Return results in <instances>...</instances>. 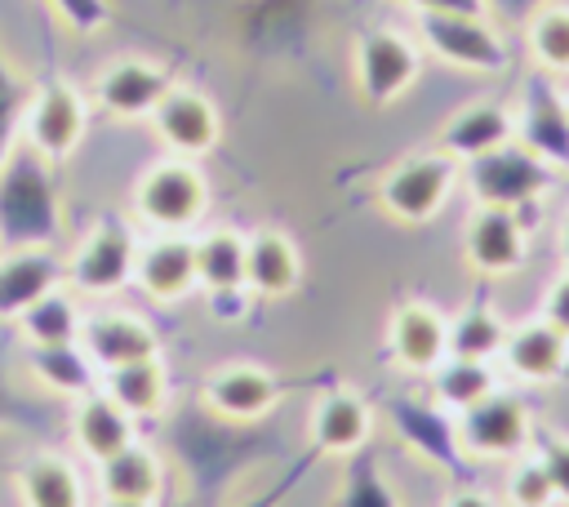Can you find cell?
Here are the masks:
<instances>
[{
  "label": "cell",
  "instance_id": "32",
  "mask_svg": "<svg viewBox=\"0 0 569 507\" xmlns=\"http://www.w3.org/2000/svg\"><path fill=\"white\" fill-rule=\"evenodd\" d=\"M13 325H18V334L27 342H76L80 338V325H84V307H80L76 294H67L58 285L44 298H36Z\"/></svg>",
  "mask_w": 569,
  "mask_h": 507
},
{
  "label": "cell",
  "instance_id": "10",
  "mask_svg": "<svg viewBox=\"0 0 569 507\" xmlns=\"http://www.w3.org/2000/svg\"><path fill=\"white\" fill-rule=\"evenodd\" d=\"M391 431L422 458V463H436L440 471L449 476H462L467 471V454L458 445V418H449L445 405L436 400H418V396H387L382 405Z\"/></svg>",
  "mask_w": 569,
  "mask_h": 507
},
{
  "label": "cell",
  "instance_id": "37",
  "mask_svg": "<svg viewBox=\"0 0 569 507\" xmlns=\"http://www.w3.org/2000/svg\"><path fill=\"white\" fill-rule=\"evenodd\" d=\"M507 503H511V507H551V503H556L551 476H547V467H542L538 454L520 458V463L507 471Z\"/></svg>",
  "mask_w": 569,
  "mask_h": 507
},
{
  "label": "cell",
  "instance_id": "1",
  "mask_svg": "<svg viewBox=\"0 0 569 507\" xmlns=\"http://www.w3.org/2000/svg\"><path fill=\"white\" fill-rule=\"evenodd\" d=\"M169 445H173V458L187 476V489H191L187 498L191 503H204V498L222 494L249 467H258L267 458H280L289 449L284 436L267 418L262 422H227V418L209 414L204 405L178 414V422L169 427Z\"/></svg>",
  "mask_w": 569,
  "mask_h": 507
},
{
  "label": "cell",
  "instance_id": "11",
  "mask_svg": "<svg viewBox=\"0 0 569 507\" xmlns=\"http://www.w3.org/2000/svg\"><path fill=\"white\" fill-rule=\"evenodd\" d=\"M529 254V222L516 209L476 205L462 227V258L476 276H511L525 267Z\"/></svg>",
  "mask_w": 569,
  "mask_h": 507
},
{
  "label": "cell",
  "instance_id": "20",
  "mask_svg": "<svg viewBox=\"0 0 569 507\" xmlns=\"http://www.w3.org/2000/svg\"><path fill=\"white\" fill-rule=\"evenodd\" d=\"M516 142H525L556 173L569 169V107L547 80H529L516 107Z\"/></svg>",
  "mask_w": 569,
  "mask_h": 507
},
{
  "label": "cell",
  "instance_id": "31",
  "mask_svg": "<svg viewBox=\"0 0 569 507\" xmlns=\"http://www.w3.org/2000/svg\"><path fill=\"white\" fill-rule=\"evenodd\" d=\"M427 378H431V400L445 405L449 414H462V409H471V405H480L485 396L498 391V378H493L489 360L445 356Z\"/></svg>",
  "mask_w": 569,
  "mask_h": 507
},
{
  "label": "cell",
  "instance_id": "38",
  "mask_svg": "<svg viewBox=\"0 0 569 507\" xmlns=\"http://www.w3.org/2000/svg\"><path fill=\"white\" fill-rule=\"evenodd\" d=\"M53 396H36V387H18L9 374V360L0 356V427H31L36 418H44Z\"/></svg>",
  "mask_w": 569,
  "mask_h": 507
},
{
  "label": "cell",
  "instance_id": "18",
  "mask_svg": "<svg viewBox=\"0 0 569 507\" xmlns=\"http://www.w3.org/2000/svg\"><path fill=\"white\" fill-rule=\"evenodd\" d=\"M80 347L93 356V365H98L102 374H107V369H120V365H133V360H151V356H160V338H156V329H151L138 311H120V307L84 311Z\"/></svg>",
  "mask_w": 569,
  "mask_h": 507
},
{
  "label": "cell",
  "instance_id": "13",
  "mask_svg": "<svg viewBox=\"0 0 569 507\" xmlns=\"http://www.w3.org/2000/svg\"><path fill=\"white\" fill-rule=\"evenodd\" d=\"M151 129H156V138L169 147V156L196 160V156H204V151L218 147V138H222V116H218V107H213L209 93H200V89L173 80L169 93H164V98L156 102V111H151Z\"/></svg>",
  "mask_w": 569,
  "mask_h": 507
},
{
  "label": "cell",
  "instance_id": "29",
  "mask_svg": "<svg viewBox=\"0 0 569 507\" xmlns=\"http://www.w3.org/2000/svg\"><path fill=\"white\" fill-rule=\"evenodd\" d=\"M102 391L120 409H129L138 418V427L142 422H156L169 409V374H164L160 356L133 360V365H120V369H107L102 374Z\"/></svg>",
  "mask_w": 569,
  "mask_h": 507
},
{
  "label": "cell",
  "instance_id": "33",
  "mask_svg": "<svg viewBox=\"0 0 569 507\" xmlns=\"http://www.w3.org/2000/svg\"><path fill=\"white\" fill-rule=\"evenodd\" d=\"M507 320L489 302H467L458 316H449V356L462 360H493L507 342Z\"/></svg>",
  "mask_w": 569,
  "mask_h": 507
},
{
  "label": "cell",
  "instance_id": "7",
  "mask_svg": "<svg viewBox=\"0 0 569 507\" xmlns=\"http://www.w3.org/2000/svg\"><path fill=\"white\" fill-rule=\"evenodd\" d=\"M138 231L124 218H98L76 254L67 258V285L80 298H116L120 289L133 285V267H138Z\"/></svg>",
  "mask_w": 569,
  "mask_h": 507
},
{
  "label": "cell",
  "instance_id": "42",
  "mask_svg": "<svg viewBox=\"0 0 569 507\" xmlns=\"http://www.w3.org/2000/svg\"><path fill=\"white\" fill-rule=\"evenodd\" d=\"M396 4H405L413 18L418 13H489L493 9V0H396Z\"/></svg>",
  "mask_w": 569,
  "mask_h": 507
},
{
  "label": "cell",
  "instance_id": "27",
  "mask_svg": "<svg viewBox=\"0 0 569 507\" xmlns=\"http://www.w3.org/2000/svg\"><path fill=\"white\" fill-rule=\"evenodd\" d=\"M502 360L520 382H551L569 369V338L551 320H529L507 334Z\"/></svg>",
  "mask_w": 569,
  "mask_h": 507
},
{
  "label": "cell",
  "instance_id": "36",
  "mask_svg": "<svg viewBox=\"0 0 569 507\" xmlns=\"http://www.w3.org/2000/svg\"><path fill=\"white\" fill-rule=\"evenodd\" d=\"M36 98V80L22 76L9 53L0 49V160L13 151V142L22 138V120H27V107Z\"/></svg>",
  "mask_w": 569,
  "mask_h": 507
},
{
  "label": "cell",
  "instance_id": "23",
  "mask_svg": "<svg viewBox=\"0 0 569 507\" xmlns=\"http://www.w3.org/2000/svg\"><path fill=\"white\" fill-rule=\"evenodd\" d=\"M58 285H67V262L58 249H0V325L18 320Z\"/></svg>",
  "mask_w": 569,
  "mask_h": 507
},
{
  "label": "cell",
  "instance_id": "22",
  "mask_svg": "<svg viewBox=\"0 0 569 507\" xmlns=\"http://www.w3.org/2000/svg\"><path fill=\"white\" fill-rule=\"evenodd\" d=\"M27 374L44 396L67 400V405L102 387V369L80 347V338L76 342H27Z\"/></svg>",
  "mask_w": 569,
  "mask_h": 507
},
{
  "label": "cell",
  "instance_id": "4",
  "mask_svg": "<svg viewBox=\"0 0 569 507\" xmlns=\"http://www.w3.org/2000/svg\"><path fill=\"white\" fill-rule=\"evenodd\" d=\"M462 182L471 191L476 205H498V209H516L529 222V209H538V200L551 191L556 169L547 160H538L525 142H502L498 151H485L476 160L462 165Z\"/></svg>",
  "mask_w": 569,
  "mask_h": 507
},
{
  "label": "cell",
  "instance_id": "25",
  "mask_svg": "<svg viewBox=\"0 0 569 507\" xmlns=\"http://www.w3.org/2000/svg\"><path fill=\"white\" fill-rule=\"evenodd\" d=\"M302 280V254L293 245L289 231L280 227H258L249 236V254H244V285L253 298H284L293 294Z\"/></svg>",
  "mask_w": 569,
  "mask_h": 507
},
{
  "label": "cell",
  "instance_id": "21",
  "mask_svg": "<svg viewBox=\"0 0 569 507\" xmlns=\"http://www.w3.org/2000/svg\"><path fill=\"white\" fill-rule=\"evenodd\" d=\"M516 138V107L498 102V98H476V102H462L436 133V147L445 156H453L458 165L485 156V151H498L502 142Z\"/></svg>",
  "mask_w": 569,
  "mask_h": 507
},
{
  "label": "cell",
  "instance_id": "34",
  "mask_svg": "<svg viewBox=\"0 0 569 507\" xmlns=\"http://www.w3.org/2000/svg\"><path fill=\"white\" fill-rule=\"evenodd\" d=\"M333 507H400L396 485L387 480L382 463L369 449L347 454L342 480H338V494H333Z\"/></svg>",
  "mask_w": 569,
  "mask_h": 507
},
{
  "label": "cell",
  "instance_id": "15",
  "mask_svg": "<svg viewBox=\"0 0 569 507\" xmlns=\"http://www.w3.org/2000/svg\"><path fill=\"white\" fill-rule=\"evenodd\" d=\"M373 436V409L351 387H329L316 396L307 414V454L311 458H347L365 449Z\"/></svg>",
  "mask_w": 569,
  "mask_h": 507
},
{
  "label": "cell",
  "instance_id": "14",
  "mask_svg": "<svg viewBox=\"0 0 569 507\" xmlns=\"http://www.w3.org/2000/svg\"><path fill=\"white\" fill-rule=\"evenodd\" d=\"M280 396H284L280 378L262 365H249V360L222 365L200 382V405L227 422H262L276 414Z\"/></svg>",
  "mask_w": 569,
  "mask_h": 507
},
{
  "label": "cell",
  "instance_id": "2",
  "mask_svg": "<svg viewBox=\"0 0 569 507\" xmlns=\"http://www.w3.org/2000/svg\"><path fill=\"white\" fill-rule=\"evenodd\" d=\"M53 169L22 138L0 160V249H58L62 187Z\"/></svg>",
  "mask_w": 569,
  "mask_h": 507
},
{
  "label": "cell",
  "instance_id": "43",
  "mask_svg": "<svg viewBox=\"0 0 569 507\" xmlns=\"http://www.w3.org/2000/svg\"><path fill=\"white\" fill-rule=\"evenodd\" d=\"M445 507H498L485 489H476V485H458L449 498H445Z\"/></svg>",
  "mask_w": 569,
  "mask_h": 507
},
{
  "label": "cell",
  "instance_id": "26",
  "mask_svg": "<svg viewBox=\"0 0 569 507\" xmlns=\"http://www.w3.org/2000/svg\"><path fill=\"white\" fill-rule=\"evenodd\" d=\"M98 489H102V498H116V503H160L164 458L156 454L151 440L138 436L98 463Z\"/></svg>",
  "mask_w": 569,
  "mask_h": 507
},
{
  "label": "cell",
  "instance_id": "19",
  "mask_svg": "<svg viewBox=\"0 0 569 507\" xmlns=\"http://www.w3.org/2000/svg\"><path fill=\"white\" fill-rule=\"evenodd\" d=\"M387 351L405 374H431L449 356V316L431 302H400L387 320Z\"/></svg>",
  "mask_w": 569,
  "mask_h": 507
},
{
  "label": "cell",
  "instance_id": "17",
  "mask_svg": "<svg viewBox=\"0 0 569 507\" xmlns=\"http://www.w3.org/2000/svg\"><path fill=\"white\" fill-rule=\"evenodd\" d=\"M133 285L151 302H182L200 289L196 280V240L187 231H156L151 240L138 245V267Z\"/></svg>",
  "mask_w": 569,
  "mask_h": 507
},
{
  "label": "cell",
  "instance_id": "41",
  "mask_svg": "<svg viewBox=\"0 0 569 507\" xmlns=\"http://www.w3.org/2000/svg\"><path fill=\"white\" fill-rule=\"evenodd\" d=\"M542 320H551V325L569 338V267H565V276L547 289V298H542Z\"/></svg>",
  "mask_w": 569,
  "mask_h": 507
},
{
  "label": "cell",
  "instance_id": "16",
  "mask_svg": "<svg viewBox=\"0 0 569 507\" xmlns=\"http://www.w3.org/2000/svg\"><path fill=\"white\" fill-rule=\"evenodd\" d=\"M173 76L151 58H116L93 80V102L111 120H151L156 102L169 93Z\"/></svg>",
  "mask_w": 569,
  "mask_h": 507
},
{
  "label": "cell",
  "instance_id": "9",
  "mask_svg": "<svg viewBox=\"0 0 569 507\" xmlns=\"http://www.w3.org/2000/svg\"><path fill=\"white\" fill-rule=\"evenodd\" d=\"M84 129H89L84 93L71 80H62L58 71L36 80V98H31L27 120H22V142H31L49 165H62L80 151Z\"/></svg>",
  "mask_w": 569,
  "mask_h": 507
},
{
  "label": "cell",
  "instance_id": "39",
  "mask_svg": "<svg viewBox=\"0 0 569 507\" xmlns=\"http://www.w3.org/2000/svg\"><path fill=\"white\" fill-rule=\"evenodd\" d=\"M40 4L76 36H98L102 27H111V4L107 0H40Z\"/></svg>",
  "mask_w": 569,
  "mask_h": 507
},
{
  "label": "cell",
  "instance_id": "24",
  "mask_svg": "<svg viewBox=\"0 0 569 507\" xmlns=\"http://www.w3.org/2000/svg\"><path fill=\"white\" fill-rule=\"evenodd\" d=\"M138 418L129 409H120L102 387L89 391L84 400L71 405V440L89 463L111 458L116 449H124L129 440H138Z\"/></svg>",
  "mask_w": 569,
  "mask_h": 507
},
{
  "label": "cell",
  "instance_id": "3",
  "mask_svg": "<svg viewBox=\"0 0 569 507\" xmlns=\"http://www.w3.org/2000/svg\"><path fill=\"white\" fill-rule=\"evenodd\" d=\"M458 178H462V165H458L453 156H445L440 147H436V151H418V156L396 160V165L378 178L373 200H378V209H382L391 222H400V227H422V222H431V218L449 205Z\"/></svg>",
  "mask_w": 569,
  "mask_h": 507
},
{
  "label": "cell",
  "instance_id": "35",
  "mask_svg": "<svg viewBox=\"0 0 569 507\" xmlns=\"http://www.w3.org/2000/svg\"><path fill=\"white\" fill-rule=\"evenodd\" d=\"M525 49L547 76H569V4H542L525 22Z\"/></svg>",
  "mask_w": 569,
  "mask_h": 507
},
{
  "label": "cell",
  "instance_id": "28",
  "mask_svg": "<svg viewBox=\"0 0 569 507\" xmlns=\"http://www.w3.org/2000/svg\"><path fill=\"white\" fill-rule=\"evenodd\" d=\"M244 254H249V236H240L236 227H209L196 236V280L209 298L218 294H240L244 285Z\"/></svg>",
  "mask_w": 569,
  "mask_h": 507
},
{
  "label": "cell",
  "instance_id": "44",
  "mask_svg": "<svg viewBox=\"0 0 569 507\" xmlns=\"http://www.w3.org/2000/svg\"><path fill=\"white\" fill-rule=\"evenodd\" d=\"M560 254H565V267H569V218H565V227H560Z\"/></svg>",
  "mask_w": 569,
  "mask_h": 507
},
{
  "label": "cell",
  "instance_id": "5",
  "mask_svg": "<svg viewBox=\"0 0 569 507\" xmlns=\"http://www.w3.org/2000/svg\"><path fill=\"white\" fill-rule=\"evenodd\" d=\"M133 218L151 231H191L209 209V182L187 156H164L147 165L133 182Z\"/></svg>",
  "mask_w": 569,
  "mask_h": 507
},
{
  "label": "cell",
  "instance_id": "46",
  "mask_svg": "<svg viewBox=\"0 0 569 507\" xmlns=\"http://www.w3.org/2000/svg\"><path fill=\"white\" fill-rule=\"evenodd\" d=\"M565 107H569V93H565Z\"/></svg>",
  "mask_w": 569,
  "mask_h": 507
},
{
  "label": "cell",
  "instance_id": "30",
  "mask_svg": "<svg viewBox=\"0 0 569 507\" xmlns=\"http://www.w3.org/2000/svg\"><path fill=\"white\" fill-rule=\"evenodd\" d=\"M22 507H84V480L62 454H36L18 467Z\"/></svg>",
  "mask_w": 569,
  "mask_h": 507
},
{
  "label": "cell",
  "instance_id": "45",
  "mask_svg": "<svg viewBox=\"0 0 569 507\" xmlns=\"http://www.w3.org/2000/svg\"><path fill=\"white\" fill-rule=\"evenodd\" d=\"M102 507H156V503H116V498H102Z\"/></svg>",
  "mask_w": 569,
  "mask_h": 507
},
{
  "label": "cell",
  "instance_id": "40",
  "mask_svg": "<svg viewBox=\"0 0 569 507\" xmlns=\"http://www.w3.org/2000/svg\"><path fill=\"white\" fill-rule=\"evenodd\" d=\"M538 458H542V467L551 476L556 498L569 503V436H542L538 440Z\"/></svg>",
  "mask_w": 569,
  "mask_h": 507
},
{
  "label": "cell",
  "instance_id": "8",
  "mask_svg": "<svg viewBox=\"0 0 569 507\" xmlns=\"http://www.w3.org/2000/svg\"><path fill=\"white\" fill-rule=\"evenodd\" d=\"M418 44L467 76H498L511 58L489 13H418Z\"/></svg>",
  "mask_w": 569,
  "mask_h": 507
},
{
  "label": "cell",
  "instance_id": "12",
  "mask_svg": "<svg viewBox=\"0 0 569 507\" xmlns=\"http://www.w3.org/2000/svg\"><path fill=\"white\" fill-rule=\"evenodd\" d=\"M458 445L467 463H489V458H516L529 445V409L516 396H485L480 405L458 414Z\"/></svg>",
  "mask_w": 569,
  "mask_h": 507
},
{
  "label": "cell",
  "instance_id": "6",
  "mask_svg": "<svg viewBox=\"0 0 569 507\" xmlns=\"http://www.w3.org/2000/svg\"><path fill=\"white\" fill-rule=\"evenodd\" d=\"M422 76V44L396 27H369L351 44V80L365 107L382 111L400 102Z\"/></svg>",
  "mask_w": 569,
  "mask_h": 507
}]
</instances>
